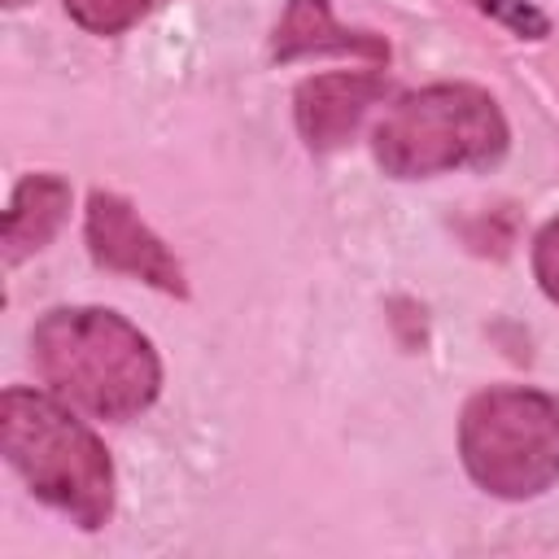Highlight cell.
<instances>
[{
  "instance_id": "cell-11",
  "label": "cell",
  "mask_w": 559,
  "mask_h": 559,
  "mask_svg": "<svg viewBox=\"0 0 559 559\" xmlns=\"http://www.w3.org/2000/svg\"><path fill=\"white\" fill-rule=\"evenodd\" d=\"M533 275L537 288L559 306V218L542 223V231L533 236Z\"/></svg>"
},
{
  "instance_id": "cell-1",
  "label": "cell",
  "mask_w": 559,
  "mask_h": 559,
  "mask_svg": "<svg viewBox=\"0 0 559 559\" xmlns=\"http://www.w3.org/2000/svg\"><path fill=\"white\" fill-rule=\"evenodd\" d=\"M31 358L39 380L92 419L122 424L148 411L162 393V358L153 341L118 310H48L31 328Z\"/></svg>"
},
{
  "instance_id": "cell-7",
  "label": "cell",
  "mask_w": 559,
  "mask_h": 559,
  "mask_svg": "<svg viewBox=\"0 0 559 559\" xmlns=\"http://www.w3.org/2000/svg\"><path fill=\"white\" fill-rule=\"evenodd\" d=\"M301 57H354L367 66H389V39L341 26L328 0H284L271 35V61L288 66Z\"/></svg>"
},
{
  "instance_id": "cell-8",
  "label": "cell",
  "mask_w": 559,
  "mask_h": 559,
  "mask_svg": "<svg viewBox=\"0 0 559 559\" xmlns=\"http://www.w3.org/2000/svg\"><path fill=\"white\" fill-rule=\"evenodd\" d=\"M70 183L61 175H22L13 197H9V210H4V223H0V245H4V262L17 266L26 262L31 253H39L70 218Z\"/></svg>"
},
{
  "instance_id": "cell-5",
  "label": "cell",
  "mask_w": 559,
  "mask_h": 559,
  "mask_svg": "<svg viewBox=\"0 0 559 559\" xmlns=\"http://www.w3.org/2000/svg\"><path fill=\"white\" fill-rule=\"evenodd\" d=\"M83 240H87V253L96 266H105L114 275H131L157 293H170V297H188V280H183L179 258L135 214V205L127 197L96 188L87 197V210H83Z\"/></svg>"
},
{
  "instance_id": "cell-3",
  "label": "cell",
  "mask_w": 559,
  "mask_h": 559,
  "mask_svg": "<svg viewBox=\"0 0 559 559\" xmlns=\"http://www.w3.org/2000/svg\"><path fill=\"white\" fill-rule=\"evenodd\" d=\"M507 118L476 83H432L406 92L371 131V153L393 179L485 170L507 153Z\"/></svg>"
},
{
  "instance_id": "cell-12",
  "label": "cell",
  "mask_w": 559,
  "mask_h": 559,
  "mask_svg": "<svg viewBox=\"0 0 559 559\" xmlns=\"http://www.w3.org/2000/svg\"><path fill=\"white\" fill-rule=\"evenodd\" d=\"M22 4H26V0H4V9H22Z\"/></svg>"
},
{
  "instance_id": "cell-9",
  "label": "cell",
  "mask_w": 559,
  "mask_h": 559,
  "mask_svg": "<svg viewBox=\"0 0 559 559\" xmlns=\"http://www.w3.org/2000/svg\"><path fill=\"white\" fill-rule=\"evenodd\" d=\"M61 4L87 35H122L162 0H61Z\"/></svg>"
},
{
  "instance_id": "cell-2",
  "label": "cell",
  "mask_w": 559,
  "mask_h": 559,
  "mask_svg": "<svg viewBox=\"0 0 559 559\" xmlns=\"http://www.w3.org/2000/svg\"><path fill=\"white\" fill-rule=\"evenodd\" d=\"M0 454L26 489L83 533L114 515V463L105 441L52 389L9 384L0 393Z\"/></svg>"
},
{
  "instance_id": "cell-4",
  "label": "cell",
  "mask_w": 559,
  "mask_h": 559,
  "mask_svg": "<svg viewBox=\"0 0 559 559\" xmlns=\"http://www.w3.org/2000/svg\"><path fill=\"white\" fill-rule=\"evenodd\" d=\"M459 454L467 476L507 502L559 485V397L524 384H493L467 397L459 415Z\"/></svg>"
},
{
  "instance_id": "cell-10",
  "label": "cell",
  "mask_w": 559,
  "mask_h": 559,
  "mask_svg": "<svg viewBox=\"0 0 559 559\" xmlns=\"http://www.w3.org/2000/svg\"><path fill=\"white\" fill-rule=\"evenodd\" d=\"M485 17H493V22H502L511 35H520V39H546L550 35V17L537 9V4H528V0H472Z\"/></svg>"
},
{
  "instance_id": "cell-6",
  "label": "cell",
  "mask_w": 559,
  "mask_h": 559,
  "mask_svg": "<svg viewBox=\"0 0 559 559\" xmlns=\"http://www.w3.org/2000/svg\"><path fill=\"white\" fill-rule=\"evenodd\" d=\"M380 96H384V79L376 70H323L301 79L293 92V118L306 148L314 153L341 148Z\"/></svg>"
}]
</instances>
